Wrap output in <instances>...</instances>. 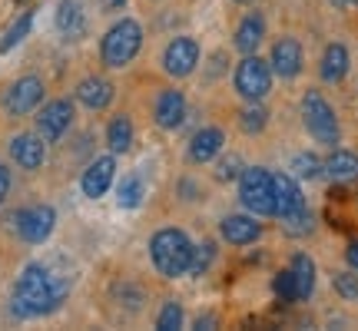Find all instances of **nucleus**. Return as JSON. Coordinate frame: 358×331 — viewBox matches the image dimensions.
<instances>
[{
	"label": "nucleus",
	"instance_id": "obj_1",
	"mask_svg": "<svg viewBox=\"0 0 358 331\" xmlns=\"http://www.w3.org/2000/svg\"><path fill=\"white\" fill-rule=\"evenodd\" d=\"M66 295V281L57 279L47 265L30 262L24 265L20 279L13 285V298H10V311L17 318H40V315H50L60 308Z\"/></svg>",
	"mask_w": 358,
	"mask_h": 331
},
{
	"label": "nucleus",
	"instance_id": "obj_2",
	"mask_svg": "<svg viewBox=\"0 0 358 331\" xmlns=\"http://www.w3.org/2000/svg\"><path fill=\"white\" fill-rule=\"evenodd\" d=\"M192 252H196V245L189 242V235L182 229H159L150 239V258L163 279L186 275L192 265Z\"/></svg>",
	"mask_w": 358,
	"mask_h": 331
},
{
	"label": "nucleus",
	"instance_id": "obj_3",
	"mask_svg": "<svg viewBox=\"0 0 358 331\" xmlns=\"http://www.w3.org/2000/svg\"><path fill=\"white\" fill-rule=\"evenodd\" d=\"M143 47V27L136 20H116L110 30H106V37L100 43V60L103 66H110V70H123L136 60V53Z\"/></svg>",
	"mask_w": 358,
	"mask_h": 331
},
{
	"label": "nucleus",
	"instance_id": "obj_4",
	"mask_svg": "<svg viewBox=\"0 0 358 331\" xmlns=\"http://www.w3.org/2000/svg\"><path fill=\"white\" fill-rule=\"evenodd\" d=\"M302 119H306L308 136L322 146H335L342 140V129H338V116L329 106V100L322 96L319 89H308L302 96Z\"/></svg>",
	"mask_w": 358,
	"mask_h": 331
},
{
	"label": "nucleus",
	"instance_id": "obj_5",
	"mask_svg": "<svg viewBox=\"0 0 358 331\" xmlns=\"http://www.w3.org/2000/svg\"><path fill=\"white\" fill-rule=\"evenodd\" d=\"M239 203L252 216H275V179L268 169H243L239 176Z\"/></svg>",
	"mask_w": 358,
	"mask_h": 331
},
{
	"label": "nucleus",
	"instance_id": "obj_6",
	"mask_svg": "<svg viewBox=\"0 0 358 331\" xmlns=\"http://www.w3.org/2000/svg\"><path fill=\"white\" fill-rule=\"evenodd\" d=\"M272 89V66L259 60L256 53H245V60L236 66V93L249 103H262Z\"/></svg>",
	"mask_w": 358,
	"mask_h": 331
},
{
	"label": "nucleus",
	"instance_id": "obj_7",
	"mask_svg": "<svg viewBox=\"0 0 358 331\" xmlns=\"http://www.w3.org/2000/svg\"><path fill=\"white\" fill-rule=\"evenodd\" d=\"M13 226H17V235L30 245L47 242L53 235V226H57V212L53 205H30V209H20L13 216Z\"/></svg>",
	"mask_w": 358,
	"mask_h": 331
},
{
	"label": "nucleus",
	"instance_id": "obj_8",
	"mask_svg": "<svg viewBox=\"0 0 358 331\" xmlns=\"http://www.w3.org/2000/svg\"><path fill=\"white\" fill-rule=\"evenodd\" d=\"M43 103V80L40 77H20L13 80L7 93H3V110L10 116H27L34 113Z\"/></svg>",
	"mask_w": 358,
	"mask_h": 331
},
{
	"label": "nucleus",
	"instance_id": "obj_9",
	"mask_svg": "<svg viewBox=\"0 0 358 331\" xmlns=\"http://www.w3.org/2000/svg\"><path fill=\"white\" fill-rule=\"evenodd\" d=\"M73 126V103L70 100H50L43 103V110L37 113V133L47 142H60L66 136V129Z\"/></svg>",
	"mask_w": 358,
	"mask_h": 331
},
{
	"label": "nucleus",
	"instance_id": "obj_10",
	"mask_svg": "<svg viewBox=\"0 0 358 331\" xmlns=\"http://www.w3.org/2000/svg\"><path fill=\"white\" fill-rule=\"evenodd\" d=\"M199 64V43L192 37H176L166 43V50H163V70H166L169 77H189L192 70Z\"/></svg>",
	"mask_w": 358,
	"mask_h": 331
},
{
	"label": "nucleus",
	"instance_id": "obj_11",
	"mask_svg": "<svg viewBox=\"0 0 358 331\" xmlns=\"http://www.w3.org/2000/svg\"><path fill=\"white\" fill-rule=\"evenodd\" d=\"M113 176H116V156H96L93 163L83 169V176H80V189L87 199H100L110 192L113 186Z\"/></svg>",
	"mask_w": 358,
	"mask_h": 331
},
{
	"label": "nucleus",
	"instance_id": "obj_12",
	"mask_svg": "<svg viewBox=\"0 0 358 331\" xmlns=\"http://www.w3.org/2000/svg\"><path fill=\"white\" fill-rule=\"evenodd\" d=\"M10 159L27 172H37L47 163V140L40 133H20L10 140Z\"/></svg>",
	"mask_w": 358,
	"mask_h": 331
},
{
	"label": "nucleus",
	"instance_id": "obj_13",
	"mask_svg": "<svg viewBox=\"0 0 358 331\" xmlns=\"http://www.w3.org/2000/svg\"><path fill=\"white\" fill-rule=\"evenodd\" d=\"M302 43L292 37H282L272 43V60H268V66H272V73L282 80H292L302 73Z\"/></svg>",
	"mask_w": 358,
	"mask_h": 331
},
{
	"label": "nucleus",
	"instance_id": "obj_14",
	"mask_svg": "<svg viewBox=\"0 0 358 331\" xmlns=\"http://www.w3.org/2000/svg\"><path fill=\"white\" fill-rule=\"evenodd\" d=\"M153 116H156V126L159 129L182 126V123H186V96H182V89H163V93L156 96Z\"/></svg>",
	"mask_w": 358,
	"mask_h": 331
},
{
	"label": "nucleus",
	"instance_id": "obj_15",
	"mask_svg": "<svg viewBox=\"0 0 358 331\" xmlns=\"http://www.w3.org/2000/svg\"><path fill=\"white\" fill-rule=\"evenodd\" d=\"M53 24L64 34V40H80L87 34V13L80 7V0H57L53 10Z\"/></svg>",
	"mask_w": 358,
	"mask_h": 331
},
{
	"label": "nucleus",
	"instance_id": "obj_16",
	"mask_svg": "<svg viewBox=\"0 0 358 331\" xmlns=\"http://www.w3.org/2000/svg\"><path fill=\"white\" fill-rule=\"evenodd\" d=\"M222 146H226V136H222V129L219 126H203L196 136L189 140V159L192 163H213L219 153H222Z\"/></svg>",
	"mask_w": 358,
	"mask_h": 331
},
{
	"label": "nucleus",
	"instance_id": "obj_17",
	"mask_svg": "<svg viewBox=\"0 0 358 331\" xmlns=\"http://www.w3.org/2000/svg\"><path fill=\"white\" fill-rule=\"evenodd\" d=\"M272 179H275V216L285 219V216H292V212H299V209H306V196L299 189L295 176L279 172V176H272Z\"/></svg>",
	"mask_w": 358,
	"mask_h": 331
},
{
	"label": "nucleus",
	"instance_id": "obj_18",
	"mask_svg": "<svg viewBox=\"0 0 358 331\" xmlns=\"http://www.w3.org/2000/svg\"><path fill=\"white\" fill-rule=\"evenodd\" d=\"M113 83L103 77H87L77 83V103H83L87 110H106L113 103Z\"/></svg>",
	"mask_w": 358,
	"mask_h": 331
},
{
	"label": "nucleus",
	"instance_id": "obj_19",
	"mask_svg": "<svg viewBox=\"0 0 358 331\" xmlns=\"http://www.w3.org/2000/svg\"><path fill=\"white\" fill-rule=\"evenodd\" d=\"M219 232H222V239L229 245H249L262 235V226H259L252 216H226L222 226H219Z\"/></svg>",
	"mask_w": 358,
	"mask_h": 331
},
{
	"label": "nucleus",
	"instance_id": "obj_20",
	"mask_svg": "<svg viewBox=\"0 0 358 331\" xmlns=\"http://www.w3.org/2000/svg\"><path fill=\"white\" fill-rule=\"evenodd\" d=\"M319 73L325 83H342L348 73V50L345 43H329L325 53H322V64H319Z\"/></svg>",
	"mask_w": 358,
	"mask_h": 331
},
{
	"label": "nucleus",
	"instance_id": "obj_21",
	"mask_svg": "<svg viewBox=\"0 0 358 331\" xmlns=\"http://www.w3.org/2000/svg\"><path fill=\"white\" fill-rule=\"evenodd\" d=\"M322 172L332 179V182H352L358 176V153L352 149H335L325 163H322Z\"/></svg>",
	"mask_w": 358,
	"mask_h": 331
},
{
	"label": "nucleus",
	"instance_id": "obj_22",
	"mask_svg": "<svg viewBox=\"0 0 358 331\" xmlns=\"http://www.w3.org/2000/svg\"><path fill=\"white\" fill-rule=\"evenodd\" d=\"M262 37H266V20H262V13H249L243 24L236 27V50L256 53Z\"/></svg>",
	"mask_w": 358,
	"mask_h": 331
},
{
	"label": "nucleus",
	"instance_id": "obj_23",
	"mask_svg": "<svg viewBox=\"0 0 358 331\" xmlns=\"http://www.w3.org/2000/svg\"><path fill=\"white\" fill-rule=\"evenodd\" d=\"M106 146H110L113 156L129 153V146H133V119H129L127 113H120L110 119V126H106Z\"/></svg>",
	"mask_w": 358,
	"mask_h": 331
},
{
	"label": "nucleus",
	"instance_id": "obj_24",
	"mask_svg": "<svg viewBox=\"0 0 358 331\" xmlns=\"http://www.w3.org/2000/svg\"><path fill=\"white\" fill-rule=\"evenodd\" d=\"M289 272H292V279H295V292H299V302H306L308 295L315 292V262H312L306 252H299V255L292 258Z\"/></svg>",
	"mask_w": 358,
	"mask_h": 331
},
{
	"label": "nucleus",
	"instance_id": "obj_25",
	"mask_svg": "<svg viewBox=\"0 0 358 331\" xmlns=\"http://www.w3.org/2000/svg\"><path fill=\"white\" fill-rule=\"evenodd\" d=\"M143 196H146V182H143V176H136V172L123 176V182L116 186V203H120V209H136V205L143 203Z\"/></svg>",
	"mask_w": 358,
	"mask_h": 331
},
{
	"label": "nucleus",
	"instance_id": "obj_26",
	"mask_svg": "<svg viewBox=\"0 0 358 331\" xmlns=\"http://www.w3.org/2000/svg\"><path fill=\"white\" fill-rule=\"evenodd\" d=\"M30 27H34V13H30V10L20 13V20H17V24L7 30V34H3V40H0V53L13 50V47H17V43H20V40L30 34Z\"/></svg>",
	"mask_w": 358,
	"mask_h": 331
},
{
	"label": "nucleus",
	"instance_id": "obj_27",
	"mask_svg": "<svg viewBox=\"0 0 358 331\" xmlns=\"http://www.w3.org/2000/svg\"><path fill=\"white\" fill-rule=\"evenodd\" d=\"M292 176L295 179H319L322 176V159L315 153H299L292 159Z\"/></svg>",
	"mask_w": 358,
	"mask_h": 331
},
{
	"label": "nucleus",
	"instance_id": "obj_28",
	"mask_svg": "<svg viewBox=\"0 0 358 331\" xmlns=\"http://www.w3.org/2000/svg\"><path fill=\"white\" fill-rule=\"evenodd\" d=\"M332 285H335V292L342 295L345 302H358V275H355V268H352V272H335Z\"/></svg>",
	"mask_w": 358,
	"mask_h": 331
},
{
	"label": "nucleus",
	"instance_id": "obj_29",
	"mask_svg": "<svg viewBox=\"0 0 358 331\" xmlns=\"http://www.w3.org/2000/svg\"><path fill=\"white\" fill-rule=\"evenodd\" d=\"M239 123H243V129L249 133V136H252V133H262V129H266V123H268L266 106H262V103H252V106L243 113V119H239Z\"/></svg>",
	"mask_w": 358,
	"mask_h": 331
},
{
	"label": "nucleus",
	"instance_id": "obj_30",
	"mask_svg": "<svg viewBox=\"0 0 358 331\" xmlns=\"http://www.w3.org/2000/svg\"><path fill=\"white\" fill-rule=\"evenodd\" d=\"M282 229L289 232V235H308L312 232V212H308V205L282 219Z\"/></svg>",
	"mask_w": 358,
	"mask_h": 331
},
{
	"label": "nucleus",
	"instance_id": "obj_31",
	"mask_svg": "<svg viewBox=\"0 0 358 331\" xmlns=\"http://www.w3.org/2000/svg\"><path fill=\"white\" fill-rule=\"evenodd\" d=\"M156 328H159V331L182 328V308H179V302H166V305H163L159 318H156Z\"/></svg>",
	"mask_w": 358,
	"mask_h": 331
},
{
	"label": "nucleus",
	"instance_id": "obj_32",
	"mask_svg": "<svg viewBox=\"0 0 358 331\" xmlns=\"http://www.w3.org/2000/svg\"><path fill=\"white\" fill-rule=\"evenodd\" d=\"M243 176V159L236 153H229V156H222L216 163V179H222V182H232V179H239Z\"/></svg>",
	"mask_w": 358,
	"mask_h": 331
},
{
	"label": "nucleus",
	"instance_id": "obj_33",
	"mask_svg": "<svg viewBox=\"0 0 358 331\" xmlns=\"http://www.w3.org/2000/svg\"><path fill=\"white\" fill-rule=\"evenodd\" d=\"M213 258H216V245H213V242L196 245V252H192V265H189V272H192V275H203L206 268L213 265Z\"/></svg>",
	"mask_w": 358,
	"mask_h": 331
},
{
	"label": "nucleus",
	"instance_id": "obj_34",
	"mask_svg": "<svg viewBox=\"0 0 358 331\" xmlns=\"http://www.w3.org/2000/svg\"><path fill=\"white\" fill-rule=\"evenodd\" d=\"M272 292L279 295L282 302H299V292H295V279H292V272H289V268L275 275V281H272Z\"/></svg>",
	"mask_w": 358,
	"mask_h": 331
},
{
	"label": "nucleus",
	"instance_id": "obj_35",
	"mask_svg": "<svg viewBox=\"0 0 358 331\" xmlns=\"http://www.w3.org/2000/svg\"><path fill=\"white\" fill-rule=\"evenodd\" d=\"M7 192H10V169L0 163V203L7 199Z\"/></svg>",
	"mask_w": 358,
	"mask_h": 331
},
{
	"label": "nucleus",
	"instance_id": "obj_36",
	"mask_svg": "<svg viewBox=\"0 0 358 331\" xmlns=\"http://www.w3.org/2000/svg\"><path fill=\"white\" fill-rule=\"evenodd\" d=\"M345 262L358 272V239H355V242H348V249H345Z\"/></svg>",
	"mask_w": 358,
	"mask_h": 331
},
{
	"label": "nucleus",
	"instance_id": "obj_37",
	"mask_svg": "<svg viewBox=\"0 0 358 331\" xmlns=\"http://www.w3.org/2000/svg\"><path fill=\"white\" fill-rule=\"evenodd\" d=\"M103 10H123L127 7V0H100Z\"/></svg>",
	"mask_w": 358,
	"mask_h": 331
},
{
	"label": "nucleus",
	"instance_id": "obj_38",
	"mask_svg": "<svg viewBox=\"0 0 358 331\" xmlns=\"http://www.w3.org/2000/svg\"><path fill=\"white\" fill-rule=\"evenodd\" d=\"M213 325H216V318H199L196 321V328H213Z\"/></svg>",
	"mask_w": 358,
	"mask_h": 331
},
{
	"label": "nucleus",
	"instance_id": "obj_39",
	"mask_svg": "<svg viewBox=\"0 0 358 331\" xmlns=\"http://www.w3.org/2000/svg\"><path fill=\"white\" fill-rule=\"evenodd\" d=\"M335 7H352V3H358V0H332Z\"/></svg>",
	"mask_w": 358,
	"mask_h": 331
},
{
	"label": "nucleus",
	"instance_id": "obj_40",
	"mask_svg": "<svg viewBox=\"0 0 358 331\" xmlns=\"http://www.w3.org/2000/svg\"><path fill=\"white\" fill-rule=\"evenodd\" d=\"M236 3H249V0H236Z\"/></svg>",
	"mask_w": 358,
	"mask_h": 331
}]
</instances>
